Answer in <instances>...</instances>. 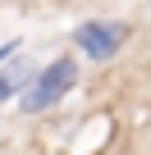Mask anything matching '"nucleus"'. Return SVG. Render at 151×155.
I'll return each mask as SVG.
<instances>
[{
  "instance_id": "obj_1",
  "label": "nucleus",
  "mask_w": 151,
  "mask_h": 155,
  "mask_svg": "<svg viewBox=\"0 0 151 155\" xmlns=\"http://www.w3.org/2000/svg\"><path fill=\"white\" fill-rule=\"evenodd\" d=\"M73 82H78V64H73V59H55L50 68H41L32 82H28V91H23L19 105H23L28 114H41V110H50L60 96H69Z\"/></svg>"
},
{
  "instance_id": "obj_2",
  "label": "nucleus",
  "mask_w": 151,
  "mask_h": 155,
  "mask_svg": "<svg viewBox=\"0 0 151 155\" xmlns=\"http://www.w3.org/2000/svg\"><path fill=\"white\" fill-rule=\"evenodd\" d=\"M73 41L87 50V59H115V50L128 41V28L124 23H83L73 32Z\"/></svg>"
}]
</instances>
